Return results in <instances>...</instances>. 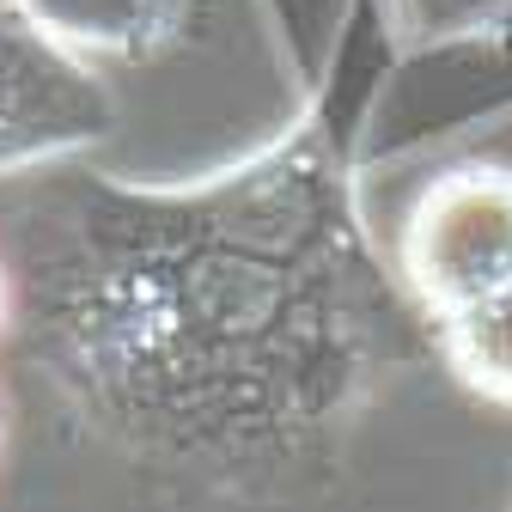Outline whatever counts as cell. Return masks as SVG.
I'll list each match as a JSON object with an SVG mask.
<instances>
[{
  "label": "cell",
  "instance_id": "1",
  "mask_svg": "<svg viewBox=\"0 0 512 512\" xmlns=\"http://www.w3.org/2000/svg\"><path fill=\"white\" fill-rule=\"evenodd\" d=\"M110 116L92 61L61 49L19 0H0V177L92 147Z\"/></svg>",
  "mask_w": 512,
  "mask_h": 512
},
{
  "label": "cell",
  "instance_id": "5",
  "mask_svg": "<svg viewBox=\"0 0 512 512\" xmlns=\"http://www.w3.org/2000/svg\"><path fill=\"white\" fill-rule=\"evenodd\" d=\"M0 317H7V275H0Z\"/></svg>",
  "mask_w": 512,
  "mask_h": 512
},
{
  "label": "cell",
  "instance_id": "4",
  "mask_svg": "<svg viewBox=\"0 0 512 512\" xmlns=\"http://www.w3.org/2000/svg\"><path fill=\"white\" fill-rule=\"evenodd\" d=\"M445 354H452L470 391L512 403V287L445 317Z\"/></svg>",
  "mask_w": 512,
  "mask_h": 512
},
{
  "label": "cell",
  "instance_id": "2",
  "mask_svg": "<svg viewBox=\"0 0 512 512\" xmlns=\"http://www.w3.org/2000/svg\"><path fill=\"white\" fill-rule=\"evenodd\" d=\"M403 269L439 317L512 287V171L476 165L439 177L409 214Z\"/></svg>",
  "mask_w": 512,
  "mask_h": 512
},
{
  "label": "cell",
  "instance_id": "3",
  "mask_svg": "<svg viewBox=\"0 0 512 512\" xmlns=\"http://www.w3.org/2000/svg\"><path fill=\"white\" fill-rule=\"evenodd\" d=\"M80 61H153L189 31L196 0H19Z\"/></svg>",
  "mask_w": 512,
  "mask_h": 512
}]
</instances>
